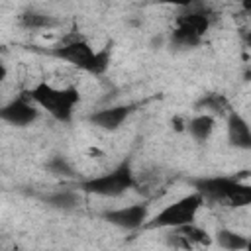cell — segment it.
I'll list each match as a JSON object with an SVG mask.
<instances>
[{
  "label": "cell",
  "mask_w": 251,
  "mask_h": 251,
  "mask_svg": "<svg viewBox=\"0 0 251 251\" xmlns=\"http://www.w3.org/2000/svg\"><path fill=\"white\" fill-rule=\"evenodd\" d=\"M204 206V198L200 192H190L171 204H167L163 210H159L151 220L145 222L143 229H171L184 224H190L196 220L198 210Z\"/></svg>",
  "instance_id": "cell-3"
},
{
  "label": "cell",
  "mask_w": 251,
  "mask_h": 251,
  "mask_svg": "<svg viewBox=\"0 0 251 251\" xmlns=\"http://www.w3.org/2000/svg\"><path fill=\"white\" fill-rule=\"evenodd\" d=\"M171 229H175V231H178L188 243H190V247H208L210 243H212V237H210V233L206 231V229H202V227H198L194 222H190V224H184V226H178V227H171Z\"/></svg>",
  "instance_id": "cell-16"
},
{
  "label": "cell",
  "mask_w": 251,
  "mask_h": 251,
  "mask_svg": "<svg viewBox=\"0 0 251 251\" xmlns=\"http://www.w3.org/2000/svg\"><path fill=\"white\" fill-rule=\"evenodd\" d=\"M159 2H165V4H173L176 8H184V6H190L194 2H200V0H159Z\"/></svg>",
  "instance_id": "cell-20"
},
{
  "label": "cell",
  "mask_w": 251,
  "mask_h": 251,
  "mask_svg": "<svg viewBox=\"0 0 251 251\" xmlns=\"http://www.w3.org/2000/svg\"><path fill=\"white\" fill-rule=\"evenodd\" d=\"M216 127V118L206 114V112H200L196 116H192L188 122H186V131L190 133V137L198 143L202 141H208L212 131Z\"/></svg>",
  "instance_id": "cell-11"
},
{
  "label": "cell",
  "mask_w": 251,
  "mask_h": 251,
  "mask_svg": "<svg viewBox=\"0 0 251 251\" xmlns=\"http://www.w3.org/2000/svg\"><path fill=\"white\" fill-rule=\"evenodd\" d=\"M49 55H53L61 61H67L69 65H73L80 71H86V67L94 55V49L76 29H73V33L65 35L57 45H53L49 49Z\"/></svg>",
  "instance_id": "cell-5"
},
{
  "label": "cell",
  "mask_w": 251,
  "mask_h": 251,
  "mask_svg": "<svg viewBox=\"0 0 251 251\" xmlns=\"http://www.w3.org/2000/svg\"><path fill=\"white\" fill-rule=\"evenodd\" d=\"M37 118H39V108L25 94L0 106V120L12 126H29Z\"/></svg>",
  "instance_id": "cell-8"
},
{
  "label": "cell",
  "mask_w": 251,
  "mask_h": 251,
  "mask_svg": "<svg viewBox=\"0 0 251 251\" xmlns=\"http://www.w3.org/2000/svg\"><path fill=\"white\" fill-rule=\"evenodd\" d=\"M47 169L53 173V175H61V176H73L75 175V169L69 165V161L65 157H53L49 163H47Z\"/></svg>",
  "instance_id": "cell-19"
},
{
  "label": "cell",
  "mask_w": 251,
  "mask_h": 251,
  "mask_svg": "<svg viewBox=\"0 0 251 251\" xmlns=\"http://www.w3.org/2000/svg\"><path fill=\"white\" fill-rule=\"evenodd\" d=\"M110 61H112V45H104L102 49L94 51L88 67H86V73L88 75H94V76H102L106 75V71L110 69Z\"/></svg>",
  "instance_id": "cell-17"
},
{
  "label": "cell",
  "mask_w": 251,
  "mask_h": 251,
  "mask_svg": "<svg viewBox=\"0 0 251 251\" xmlns=\"http://www.w3.org/2000/svg\"><path fill=\"white\" fill-rule=\"evenodd\" d=\"M135 106L131 104H118V106H110V108H102V110H96L88 116V122L100 129H106V131H116L127 118L129 114L133 112Z\"/></svg>",
  "instance_id": "cell-9"
},
{
  "label": "cell",
  "mask_w": 251,
  "mask_h": 251,
  "mask_svg": "<svg viewBox=\"0 0 251 251\" xmlns=\"http://www.w3.org/2000/svg\"><path fill=\"white\" fill-rule=\"evenodd\" d=\"M25 96L41 110H45L49 116H53L57 122H71L75 106L80 100V92L75 86H65V88H57L45 80L37 82L35 86H31Z\"/></svg>",
  "instance_id": "cell-2"
},
{
  "label": "cell",
  "mask_w": 251,
  "mask_h": 251,
  "mask_svg": "<svg viewBox=\"0 0 251 251\" xmlns=\"http://www.w3.org/2000/svg\"><path fill=\"white\" fill-rule=\"evenodd\" d=\"M216 243L222 247V249H227V251H245L249 249V239L233 229H227V227H220L216 231Z\"/></svg>",
  "instance_id": "cell-14"
},
{
  "label": "cell",
  "mask_w": 251,
  "mask_h": 251,
  "mask_svg": "<svg viewBox=\"0 0 251 251\" xmlns=\"http://www.w3.org/2000/svg\"><path fill=\"white\" fill-rule=\"evenodd\" d=\"M102 218L106 222H110L112 226L122 227V229H129V231L143 229L145 222L149 220V204L147 202H135L129 206L108 210L102 214Z\"/></svg>",
  "instance_id": "cell-6"
},
{
  "label": "cell",
  "mask_w": 251,
  "mask_h": 251,
  "mask_svg": "<svg viewBox=\"0 0 251 251\" xmlns=\"http://www.w3.org/2000/svg\"><path fill=\"white\" fill-rule=\"evenodd\" d=\"M204 37L196 35L194 31L186 29V27H175L173 33H171V45L175 47H180V49H192V47H198L202 43Z\"/></svg>",
  "instance_id": "cell-18"
},
{
  "label": "cell",
  "mask_w": 251,
  "mask_h": 251,
  "mask_svg": "<svg viewBox=\"0 0 251 251\" xmlns=\"http://www.w3.org/2000/svg\"><path fill=\"white\" fill-rule=\"evenodd\" d=\"M190 182L194 190L202 194L204 202L229 208H245L251 204V186L233 176H202Z\"/></svg>",
  "instance_id": "cell-1"
},
{
  "label": "cell",
  "mask_w": 251,
  "mask_h": 251,
  "mask_svg": "<svg viewBox=\"0 0 251 251\" xmlns=\"http://www.w3.org/2000/svg\"><path fill=\"white\" fill-rule=\"evenodd\" d=\"M227 139L233 147L237 149H251V129L247 120L237 114L235 110H231L227 116Z\"/></svg>",
  "instance_id": "cell-10"
},
{
  "label": "cell",
  "mask_w": 251,
  "mask_h": 251,
  "mask_svg": "<svg viewBox=\"0 0 251 251\" xmlns=\"http://www.w3.org/2000/svg\"><path fill=\"white\" fill-rule=\"evenodd\" d=\"M176 25L186 27V29L194 31L196 35L204 37L212 25V8L208 4H204V0L180 8V14L176 16Z\"/></svg>",
  "instance_id": "cell-7"
},
{
  "label": "cell",
  "mask_w": 251,
  "mask_h": 251,
  "mask_svg": "<svg viewBox=\"0 0 251 251\" xmlns=\"http://www.w3.org/2000/svg\"><path fill=\"white\" fill-rule=\"evenodd\" d=\"M6 76H8V67H6V63L0 59V82H4Z\"/></svg>",
  "instance_id": "cell-21"
},
{
  "label": "cell",
  "mask_w": 251,
  "mask_h": 251,
  "mask_svg": "<svg viewBox=\"0 0 251 251\" xmlns=\"http://www.w3.org/2000/svg\"><path fill=\"white\" fill-rule=\"evenodd\" d=\"M194 110L196 112H206V114H210L214 118L216 116L224 118V116H227L231 112V106H229V100L224 94L212 92V94H204L200 100H196Z\"/></svg>",
  "instance_id": "cell-12"
},
{
  "label": "cell",
  "mask_w": 251,
  "mask_h": 251,
  "mask_svg": "<svg viewBox=\"0 0 251 251\" xmlns=\"http://www.w3.org/2000/svg\"><path fill=\"white\" fill-rule=\"evenodd\" d=\"M20 25L25 29H47V27H55L57 20L39 10H25L20 16Z\"/></svg>",
  "instance_id": "cell-15"
},
{
  "label": "cell",
  "mask_w": 251,
  "mask_h": 251,
  "mask_svg": "<svg viewBox=\"0 0 251 251\" xmlns=\"http://www.w3.org/2000/svg\"><path fill=\"white\" fill-rule=\"evenodd\" d=\"M43 202L55 210H63V212H69V210H75L80 202V196L76 190H71V188H65V190H57V192H51V194H45L43 196Z\"/></svg>",
  "instance_id": "cell-13"
},
{
  "label": "cell",
  "mask_w": 251,
  "mask_h": 251,
  "mask_svg": "<svg viewBox=\"0 0 251 251\" xmlns=\"http://www.w3.org/2000/svg\"><path fill=\"white\" fill-rule=\"evenodd\" d=\"M133 186H135V176L129 167V161H122L110 173H104L100 176H92V178L78 182V188L82 192L96 194V196H110V198L122 196L124 192H127Z\"/></svg>",
  "instance_id": "cell-4"
}]
</instances>
